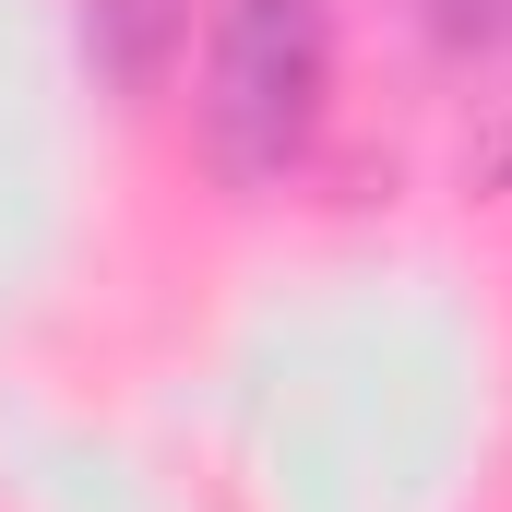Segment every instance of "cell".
Instances as JSON below:
<instances>
[{
	"instance_id": "2",
	"label": "cell",
	"mask_w": 512,
	"mask_h": 512,
	"mask_svg": "<svg viewBox=\"0 0 512 512\" xmlns=\"http://www.w3.org/2000/svg\"><path fill=\"white\" fill-rule=\"evenodd\" d=\"M167 36H179V0H84V48H96V72L131 84V96L155 84Z\"/></svg>"
},
{
	"instance_id": "3",
	"label": "cell",
	"mask_w": 512,
	"mask_h": 512,
	"mask_svg": "<svg viewBox=\"0 0 512 512\" xmlns=\"http://www.w3.org/2000/svg\"><path fill=\"white\" fill-rule=\"evenodd\" d=\"M429 24H441V48H501L512 0H429Z\"/></svg>"
},
{
	"instance_id": "1",
	"label": "cell",
	"mask_w": 512,
	"mask_h": 512,
	"mask_svg": "<svg viewBox=\"0 0 512 512\" xmlns=\"http://www.w3.org/2000/svg\"><path fill=\"white\" fill-rule=\"evenodd\" d=\"M322 84H334L322 0H227L215 48H203V155H215V179L274 191L322 131Z\"/></svg>"
}]
</instances>
